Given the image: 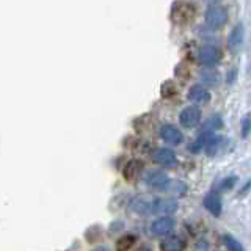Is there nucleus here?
Masks as SVG:
<instances>
[{
    "label": "nucleus",
    "mask_w": 251,
    "mask_h": 251,
    "mask_svg": "<svg viewBox=\"0 0 251 251\" xmlns=\"http://www.w3.org/2000/svg\"><path fill=\"white\" fill-rule=\"evenodd\" d=\"M204 21H206L207 27L212 30H220L225 27L227 22V11L223 5L220 3H209L204 13Z\"/></svg>",
    "instance_id": "f257e3e1"
},
{
    "label": "nucleus",
    "mask_w": 251,
    "mask_h": 251,
    "mask_svg": "<svg viewBox=\"0 0 251 251\" xmlns=\"http://www.w3.org/2000/svg\"><path fill=\"white\" fill-rule=\"evenodd\" d=\"M154 200L146 195H138L129 202V210L138 217H148L154 214Z\"/></svg>",
    "instance_id": "f03ea898"
},
{
    "label": "nucleus",
    "mask_w": 251,
    "mask_h": 251,
    "mask_svg": "<svg viewBox=\"0 0 251 251\" xmlns=\"http://www.w3.org/2000/svg\"><path fill=\"white\" fill-rule=\"evenodd\" d=\"M151 159L154 163L160 165L163 168H176L177 167V157L173 149L168 148H155L151 152Z\"/></svg>",
    "instance_id": "7ed1b4c3"
},
{
    "label": "nucleus",
    "mask_w": 251,
    "mask_h": 251,
    "mask_svg": "<svg viewBox=\"0 0 251 251\" xmlns=\"http://www.w3.org/2000/svg\"><path fill=\"white\" fill-rule=\"evenodd\" d=\"M222 60V50L218 49L217 46H212V44H206L202 46L200 49V61L201 65L207 66V68H212L220 63Z\"/></svg>",
    "instance_id": "20e7f679"
},
{
    "label": "nucleus",
    "mask_w": 251,
    "mask_h": 251,
    "mask_svg": "<svg viewBox=\"0 0 251 251\" xmlns=\"http://www.w3.org/2000/svg\"><path fill=\"white\" fill-rule=\"evenodd\" d=\"M201 121V110L200 107H195V105H190V107H185L182 112L179 115V123L184 126L187 129H193L196 126L200 124Z\"/></svg>",
    "instance_id": "39448f33"
},
{
    "label": "nucleus",
    "mask_w": 251,
    "mask_h": 251,
    "mask_svg": "<svg viewBox=\"0 0 251 251\" xmlns=\"http://www.w3.org/2000/svg\"><path fill=\"white\" fill-rule=\"evenodd\" d=\"M145 180L149 187L155 188V190H168V187L171 184L168 175H165L163 171H149Z\"/></svg>",
    "instance_id": "423d86ee"
},
{
    "label": "nucleus",
    "mask_w": 251,
    "mask_h": 251,
    "mask_svg": "<svg viewBox=\"0 0 251 251\" xmlns=\"http://www.w3.org/2000/svg\"><path fill=\"white\" fill-rule=\"evenodd\" d=\"M160 137L163 141H167L168 145H180L184 141V135L182 132H180L176 126L173 124H163L160 127Z\"/></svg>",
    "instance_id": "0eeeda50"
},
{
    "label": "nucleus",
    "mask_w": 251,
    "mask_h": 251,
    "mask_svg": "<svg viewBox=\"0 0 251 251\" xmlns=\"http://www.w3.org/2000/svg\"><path fill=\"white\" fill-rule=\"evenodd\" d=\"M177 201L173 198H155L154 200V214L160 217H168L170 214L177 210Z\"/></svg>",
    "instance_id": "6e6552de"
},
{
    "label": "nucleus",
    "mask_w": 251,
    "mask_h": 251,
    "mask_svg": "<svg viewBox=\"0 0 251 251\" xmlns=\"http://www.w3.org/2000/svg\"><path fill=\"white\" fill-rule=\"evenodd\" d=\"M173 227H175V220L171 217H159L155 220V222L151 225V231L154 235H167L173 231Z\"/></svg>",
    "instance_id": "1a4fd4ad"
},
{
    "label": "nucleus",
    "mask_w": 251,
    "mask_h": 251,
    "mask_svg": "<svg viewBox=\"0 0 251 251\" xmlns=\"http://www.w3.org/2000/svg\"><path fill=\"white\" fill-rule=\"evenodd\" d=\"M243 36H245V27H243L242 24H237V25L231 30L229 36H227V47H229L231 52L239 50V47L243 43Z\"/></svg>",
    "instance_id": "9d476101"
},
{
    "label": "nucleus",
    "mask_w": 251,
    "mask_h": 251,
    "mask_svg": "<svg viewBox=\"0 0 251 251\" xmlns=\"http://www.w3.org/2000/svg\"><path fill=\"white\" fill-rule=\"evenodd\" d=\"M188 99H190L193 104L204 105L210 100V93L204 88L202 85H193L190 91H188Z\"/></svg>",
    "instance_id": "9b49d317"
},
{
    "label": "nucleus",
    "mask_w": 251,
    "mask_h": 251,
    "mask_svg": "<svg viewBox=\"0 0 251 251\" xmlns=\"http://www.w3.org/2000/svg\"><path fill=\"white\" fill-rule=\"evenodd\" d=\"M184 248H185V242L182 237H179V235L165 237L160 243L162 251H184Z\"/></svg>",
    "instance_id": "f8f14e48"
},
{
    "label": "nucleus",
    "mask_w": 251,
    "mask_h": 251,
    "mask_svg": "<svg viewBox=\"0 0 251 251\" xmlns=\"http://www.w3.org/2000/svg\"><path fill=\"white\" fill-rule=\"evenodd\" d=\"M143 162L138 160V159H132L126 163V167L123 170V175H124V179L127 180H133L137 176H140V173L143 171Z\"/></svg>",
    "instance_id": "ddd939ff"
},
{
    "label": "nucleus",
    "mask_w": 251,
    "mask_h": 251,
    "mask_svg": "<svg viewBox=\"0 0 251 251\" xmlns=\"http://www.w3.org/2000/svg\"><path fill=\"white\" fill-rule=\"evenodd\" d=\"M204 207H206L212 215L220 217V214H222V209H223L220 196L215 195V193L206 195V198H204Z\"/></svg>",
    "instance_id": "4468645a"
},
{
    "label": "nucleus",
    "mask_w": 251,
    "mask_h": 251,
    "mask_svg": "<svg viewBox=\"0 0 251 251\" xmlns=\"http://www.w3.org/2000/svg\"><path fill=\"white\" fill-rule=\"evenodd\" d=\"M180 8L182 10H177L176 6H173V18H175L176 21L179 19V16H182V19H180V24H185L192 19L193 16V6L190 3H180Z\"/></svg>",
    "instance_id": "2eb2a0df"
},
{
    "label": "nucleus",
    "mask_w": 251,
    "mask_h": 251,
    "mask_svg": "<svg viewBox=\"0 0 251 251\" xmlns=\"http://www.w3.org/2000/svg\"><path fill=\"white\" fill-rule=\"evenodd\" d=\"M201 78H202V82L204 85H207V86H217L220 83V80H222V77H220V73L215 69H204L202 73H201Z\"/></svg>",
    "instance_id": "dca6fc26"
},
{
    "label": "nucleus",
    "mask_w": 251,
    "mask_h": 251,
    "mask_svg": "<svg viewBox=\"0 0 251 251\" xmlns=\"http://www.w3.org/2000/svg\"><path fill=\"white\" fill-rule=\"evenodd\" d=\"M137 237L133 234H124L116 240V251H129L135 245Z\"/></svg>",
    "instance_id": "f3484780"
},
{
    "label": "nucleus",
    "mask_w": 251,
    "mask_h": 251,
    "mask_svg": "<svg viewBox=\"0 0 251 251\" xmlns=\"http://www.w3.org/2000/svg\"><path fill=\"white\" fill-rule=\"evenodd\" d=\"M222 124H223V121H222V118L220 116H212V118H209V120L204 123V126H202V133H214L215 130H218L220 127H222Z\"/></svg>",
    "instance_id": "a211bd4d"
},
{
    "label": "nucleus",
    "mask_w": 251,
    "mask_h": 251,
    "mask_svg": "<svg viewBox=\"0 0 251 251\" xmlns=\"http://www.w3.org/2000/svg\"><path fill=\"white\" fill-rule=\"evenodd\" d=\"M223 242H225V247L229 251H245V250H243V247H242V243L235 240L232 235H229V234L225 235Z\"/></svg>",
    "instance_id": "6ab92c4d"
},
{
    "label": "nucleus",
    "mask_w": 251,
    "mask_h": 251,
    "mask_svg": "<svg viewBox=\"0 0 251 251\" xmlns=\"http://www.w3.org/2000/svg\"><path fill=\"white\" fill-rule=\"evenodd\" d=\"M160 93H162V96H163V98H171L173 94H176V85L173 83L171 80L165 82V83L162 85V88H160Z\"/></svg>",
    "instance_id": "aec40b11"
},
{
    "label": "nucleus",
    "mask_w": 251,
    "mask_h": 251,
    "mask_svg": "<svg viewBox=\"0 0 251 251\" xmlns=\"http://www.w3.org/2000/svg\"><path fill=\"white\" fill-rule=\"evenodd\" d=\"M85 235L88 237V242H96L98 239H100V235H102L100 226H93V227H90V229L85 232Z\"/></svg>",
    "instance_id": "412c9836"
},
{
    "label": "nucleus",
    "mask_w": 251,
    "mask_h": 251,
    "mask_svg": "<svg viewBox=\"0 0 251 251\" xmlns=\"http://www.w3.org/2000/svg\"><path fill=\"white\" fill-rule=\"evenodd\" d=\"M250 130H251V116L247 115V116L242 120V137L245 138V137L248 135V133H250Z\"/></svg>",
    "instance_id": "4be33fe9"
},
{
    "label": "nucleus",
    "mask_w": 251,
    "mask_h": 251,
    "mask_svg": "<svg viewBox=\"0 0 251 251\" xmlns=\"http://www.w3.org/2000/svg\"><path fill=\"white\" fill-rule=\"evenodd\" d=\"M235 182H237V177L229 176V177H226L222 182V188H223V190H231V188L235 185Z\"/></svg>",
    "instance_id": "5701e85b"
},
{
    "label": "nucleus",
    "mask_w": 251,
    "mask_h": 251,
    "mask_svg": "<svg viewBox=\"0 0 251 251\" xmlns=\"http://www.w3.org/2000/svg\"><path fill=\"white\" fill-rule=\"evenodd\" d=\"M133 251H154V250H152L151 245H149V243L145 242V243H140V245L135 250H133Z\"/></svg>",
    "instance_id": "b1692460"
},
{
    "label": "nucleus",
    "mask_w": 251,
    "mask_h": 251,
    "mask_svg": "<svg viewBox=\"0 0 251 251\" xmlns=\"http://www.w3.org/2000/svg\"><path fill=\"white\" fill-rule=\"evenodd\" d=\"M91 251H110V248L105 247V245H100V247H96V248L91 250Z\"/></svg>",
    "instance_id": "393cba45"
}]
</instances>
